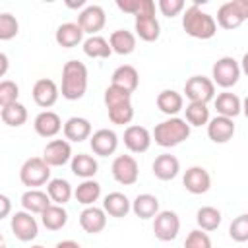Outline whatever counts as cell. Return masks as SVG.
<instances>
[{
  "mask_svg": "<svg viewBox=\"0 0 248 248\" xmlns=\"http://www.w3.org/2000/svg\"><path fill=\"white\" fill-rule=\"evenodd\" d=\"M83 33H85V31L79 27L78 21H66V23L58 25V29H56V33H54V39H56V43H58L60 46L72 48V46H76V45L81 43Z\"/></svg>",
  "mask_w": 248,
  "mask_h": 248,
  "instance_id": "d6986e66",
  "label": "cell"
},
{
  "mask_svg": "<svg viewBox=\"0 0 248 248\" xmlns=\"http://www.w3.org/2000/svg\"><path fill=\"white\" fill-rule=\"evenodd\" d=\"M151 169H153V174L159 180H172L178 174V170H180V163H178V159L174 155L163 153V155L155 157Z\"/></svg>",
  "mask_w": 248,
  "mask_h": 248,
  "instance_id": "44dd1931",
  "label": "cell"
},
{
  "mask_svg": "<svg viewBox=\"0 0 248 248\" xmlns=\"http://www.w3.org/2000/svg\"><path fill=\"white\" fill-rule=\"evenodd\" d=\"M240 70H242V72L248 76V52L242 56V62H240Z\"/></svg>",
  "mask_w": 248,
  "mask_h": 248,
  "instance_id": "816d5d0a",
  "label": "cell"
},
{
  "mask_svg": "<svg viewBox=\"0 0 248 248\" xmlns=\"http://www.w3.org/2000/svg\"><path fill=\"white\" fill-rule=\"evenodd\" d=\"M108 118L112 124H130V120L134 118V107L132 103H124V105H116L108 108Z\"/></svg>",
  "mask_w": 248,
  "mask_h": 248,
  "instance_id": "60d3db41",
  "label": "cell"
},
{
  "mask_svg": "<svg viewBox=\"0 0 248 248\" xmlns=\"http://www.w3.org/2000/svg\"><path fill=\"white\" fill-rule=\"evenodd\" d=\"M103 209H105L110 217H126L128 211L132 209V203H130V200H128L122 192H110V194L105 196Z\"/></svg>",
  "mask_w": 248,
  "mask_h": 248,
  "instance_id": "d4e9b609",
  "label": "cell"
},
{
  "mask_svg": "<svg viewBox=\"0 0 248 248\" xmlns=\"http://www.w3.org/2000/svg\"><path fill=\"white\" fill-rule=\"evenodd\" d=\"M157 107L161 112L169 114V116H174L176 112L182 110L184 107V99L178 91L174 89H163L159 95H157Z\"/></svg>",
  "mask_w": 248,
  "mask_h": 248,
  "instance_id": "484cf974",
  "label": "cell"
},
{
  "mask_svg": "<svg viewBox=\"0 0 248 248\" xmlns=\"http://www.w3.org/2000/svg\"><path fill=\"white\" fill-rule=\"evenodd\" d=\"M240 64L232 58V56H223L219 58L213 68H211V78H213V83L221 85V87H232L238 78H240Z\"/></svg>",
  "mask_w": 248,
  "mask_h": 248,
  "instance_id": "5b68a950",
  "label": "cell"
},
{
  "mask_svg": "<svg viewBox=\"0 0 248 248\" xmlns=\"http://www.w3.org/2000/svg\"><path fill=\"white\" fill-rule=\"evenodd\" d=\"M232 4H234V8L238 10V14L244 17V19H248V0H231Z\"/></svg>",
  "mask_w": 248,
  "mask_h": 248,
  "instance_id": "7dc6e473",
  "label": "cell"
},
{
  "mask_svg": "<svg viewBox=\"0 0 248 248\" xmlns=\"http://www.w3.org/2000/svg\"><path fill=\"white\" fill-rule=\"evenodd\" d=\"M87 91V68L79 60H68L62 68V97L78 101Z\"/></svg>",
  "mask_w": 248,
  "mask_h": 248,
  "instance_id": "6da1fadb",
  "label": "cell"
},
{
  "mask_svg": "<svg viewBox=\"0 0 248 248\" xmlns=\"http://www.w3.org/2000/svg\"><path fill=\"white\" fill-rule=\"evenodd\" d=\"M244 21V17L238 14V10L234 8L232 2H225L221 4V8L217 10V23L223 29H234Z\"/></svg>",
  "mask_w": 248,
  "mask_h": 248,
  "instance_id": "d6a6232c",
  "label": "cell"
},
{
  "mask_svg": "<svg viewBox=\"0 0 248 248\" xmlns=\"http://www.w3.org/2000/svg\"><path fill=\"white\" fill-rule=\"evenodd\" d=\"M79 225L85 232L97 234L107 227V211L101 207H95V205H87L79 213Z\"/></svg>",
  "mask_w": 248,
  "mask_h": 248,
  "instance_id": "2e32d148",
  "label": "cell"
},
{
  "mask_svg": "<svg viewBox=\"0 0 248 248\" xmlns=\"http://www.w3.org/2000/svg\"><path fill=\"white\" fill-rule=\"evenodd\" d=\"M196 221L202 231H215L221 225V211L211 205H203L196 213Z\"/></svg>",
  "mask_w": 248,
  "mask_h": 248,
  "instance_id": "8d00e7d4",
  "label": "cell"
},
{
  "mask_svg": "<svg viewBox=\"0 0 248 248\" xmlns=\"http://www.w3.org/2000/svg\"><path fill=\"white\" fill-rule=\"evenodd\" d=\"M41 221H43V225H45L48 231H58V229H62V227L66 225L68 213H66V209H64L62 205L52 203V205H48V207L41 213Z\"/></svg>",
  "mask_w": 248,
  "mask_h": 248,
  "instance_id": "1f68e13d",
  "label": "cell"
},
{
  "mask_svg": "<svg viewBox=\"0 0 248 248\" xmlns=\"http://www.w3.org/2000/svg\"><path fill=\"white\" fill-rule=\"evenodd\" d=\"M64 136L70 141H83L91 138V122L83 116H72L64 122Z\"/></svg>",
  "mask_w": 248,
  "mask_h": 248,
  "instance_id": "7402d4cb",
  "label": "cell"
},
{
  "mask_svg": "<svg viewBox=\"0 0 248 248\" xmlns=\"http://www.w3.org/2000/svg\"><path fill=\"white\" fill-rule=\"evenodd\" d=\"M159 10L167 17H174L184 10V0H159Z\"/></svg>",
  "mask_w": 248,
  "mask_h": 248,
  "instance_id": "f6af8a7d",
  "label": "cell"
},
{
  "mask_svg": "<svg viewBox=\"0 0 248 248\" xmlns=\"http://www.w3.org/2000/svg\"><path fill=\"white\" fill-rule=\"evenodd\" d=\"M184 93L190 103H205L215 97V83L205 76H192L184 83Z\"/></svg>",
  "mask_w": 248,
  "mask_h": 248,
  "instance_id": "8992f818",
  "label": "cell"
},
{
  "mask_svg": "<svg viewBox=\"0 0 248 248\" xmlns=\"http://www.w3.org/2000/svg\"><path fill=\"white\" fill-rule=\"evenodd\" d=\"M182 27L194 39H211L217 31V21L213 19V16L202 12L198 4H194L186 8L182 16Z\"/></svg>",
  "mask_w": 248,
  "mask_h": 248,
  "instance_id": "7a4b0ae2",
  "label": "cell"
},
{
  "mask_svg": "<svg viewBox=\"0 0 248 248\" xmlns=\"http://www.w3.org/2000/svg\"><path fill=\"white\" fill-rule=\"evenodd\" d=\"M134 29L138 33L140 39L151 43V41H157L159 35H161V25L157 21L155 16H149V17H136V23H134Z\"/></svg>",
  "mask_w": 248,
  "mask_h": 248,
  "instance_id": "f546056e",
  "label": "cell"
},
{
  "mask_svg": "<svg viewBox=\"0 0 248 248\" xmlns=\"http://www.w3.org/2000/svg\"><path fill=\"white\" fill-rule=\"evenodd\" d=\"M108 43H110L112 52H116V54H132L134 48H136V35L126 31V29H116V31L110 33Z\"/></svg>",
  "mask_w": 248,
  "mask_h": 248,
  "instance_id": "4316f807",
  "label": "cell"
},
{
  "mask_svg": "<svg viewBox=\"0 0 248 248\" xmlns=\"http://www.w3.org/2000/svg\"><path fill=\"white\" fill-rule=\"evenodd\" d=\"M0 116H2V122L4 124L17 128V126L25 124V120H27V108L21 103H12V105L2 107Z\"/></svg>",
  "mask_w": 248,
  "mask_h": 248,
  "instance_id": "d590c367",
  "label": "cell"
},
{
  "mask_svg": "<svg viewBox=\"0 0 248 248\" xmlns=\"http://www.w3.org/2000/svg\"><path fill=\"white\" fill-rule=\"evenodd\" d=\"M78 23H79V27H81L85 33L95 35V33L101 31V29L105 27V23H107L105 10H103L101 6H97V4H89V6H85V8L79 12Z\"/></svg>",
  "mask_w": 248,
  "mask_h": 248,
  "instance_id": "30bf717a",
  "label": "cell"
},
{
  "mask_svg": "<svg viewBox=\"0 0 248 248\" xmlns=\"http://www.w3.org/2000/svg\"><path fill=\"white\" fill-rule=\"evenodd\" d=\"M132 211L140 219H151L159 213V200L153 194H140L132 202Z\"/></svg>",
  "mask_w": 248,
  "mask_h": 248,
  "instance_id": "83f0119b",
  "label": "cell"
},
{
  "mask_svg": "<svg viewBox=\"0 0 248 248\" xmlns=\"http://www.w3.org/2000/svg\"><path fill=\"white\" fill-rule=\"evenodd\" d=\"M83 52L89 56V58H108L112 48H110V43L101 37V35H91L83 41Z\"/></svg>",
  "mask_w": 248,
  "mask_h": 248,
  "instance_id": "4dcf8cb0",
  "label": "cell"
},
{
  "mask_svg": "<svg viewBox=\"0 0 248 248\" xmlns=\"http://www.w3.org/2000/svg\"><path fill=\"white\" fill-rule=\"evenodd\" d=\"M89 145H91V149H93L95 155L107 157V155H112L116 151V147H118V136L114 134V130L101 128V130H97V132L91 134Z\"/></svg>",
  "mask_w": 248,
  "mask_h": 248,
  "instance_id": "8fae6325",
  "label": "cell"
},
{
  "mask_svg": "<svg viewBox=\"0 0 248 248\" xmlns=\"http://www.w3.org/2000/svg\"><path fill=\"white\" fill-rule=\"evenodd\" d=\"M0 203H2V211H0V217H6L10 213V198L6 194L0 196Z\"/></svg>",
  "mask_w": 248,
  "mask_h": 248,
  "instance_id": "c3c4849f",
  "label": "cell"
},
{
  "mask_svg": "<svg viewBox=\"0 0 248 248\" xmlns=\"http://www.w3.org/2000/svg\"><path fill=\"white\" fill-rule=\"evenodd\" d=\"M112 176L116 182L124 184V186H130L138 180L140 176V169H138V161L132 157V155H118L114 161H112Z\"/></svg>",
  "mask_w": 248,
  "mask_h": 248,
  "instance_id": "ba28073f",
  "label": "cell"
},
{
  "mask_svg": "<svg viewBox=\"0 0 248 248\" xmlns=\"http://www.w3.org/2000/svg\"><path fill=\"white\" fill-rule=\"evenodd\" d=\"M180 231V219L174 211H159L155 215V221H153V232L159 240L163 242H169V240H174L176 234Z\"/></svg>",
  "mask_w": 248,
  "mask_h": 248,
  "instance_id": "52a82bcc",
  "label": "cell"
},
{
  "mask_svg": "<svg viewBox=\"0 0 248 248\" xmlns=\"http://www.w3.org/2000/svg\"><path fill=\"white\" fill-rule=\"evenodd\" d=\"M72 157V147L66 140H52L45 145L43 149V159L50 165V167H62L70 161Z\"/></svg>",
  "mask_w": 248,
  "mask_h": 248,
  "instance_id": "5bb4252c",
  "label": "cell"
},
{
  "mask_svg": "<svg viewBox=\"0 0 248 248\" xmlns=\"http://www.w3.org/2000/svg\"><path fill=\"white\" fill-rule=\"evenodd\" d=\"M124 145L132 151V153H143L149 149L151 145V134L147 128L132 124L124 130Z\"/></svg>",
  "mask_w": 248,
  "mask_h": 248,
  "instance_id": "4fadbf2b",
  "label": "cell"
},
{
  "mask_svg": "<svg viewBox=\"0 0 248 248\" xmlns=\"http://www.w3.org/2000/svg\"><path fill=\"white\" fill-rule=\"evenodd\" d=\"M138 83H140V74L134 66L130 64H122L118 66L112 76H110V85H116V87H122L130 93H134L138 89Z\"/></svg>",
  "mask_w": 248,
  "mask_h": 248,
  "instance_id": "ffe728a7",
  "label": "cell"
},
{
  "mask_svg": "<svg viewBox=\"0 0 248 248\" xmlns=\"http://www.w3.org/2000/svg\"><path fill=\"white\" fill-rule=\"evenodd\" d=\"M97 169H99L97 161L87 153H78L72 157V172L83 180H89L91 176H95Z\"/></svg>",
  "mask_w": 248,
  "mask_h": 248,
  "instance_id": "f1b7e54d",
  "label": "cell"
},
{
  "mask_svg": "<svg viewBox=\"0 0 248 248\" xmlns=\"http://www.w3.org/2000/svg\"><path fill=\"white\" fill-rule=\"evenodd\" d=\"M207 136L211 141L215 143H227L232 136H234V124H232V118H227V116H215L207 122Z\"/></svg>",
  "mask_w": 248,
  "mask_h": 248,
  "instance_id": "e0dca14e",
  "label": "cell"
},
{
  "mask_svg": "<svg viewBox=\"0 0 248 248\" xmlns=\"http://www.w3.org/2000/svg\"><path fill=\"white\" fill-rule=\"evenodd\" d=\"M184 112H186V122L190 126H203L209 122V108L205 103H188Z\"/></svg>",
  "mask_w": 248,
  "mask_h": 248,
  "instance_id": "74e56055",
  "label": "cell"
},
{
  "mask_svg": "<svg viewBox=\"0 0 248 248\" xmlns=\"http://www.w3.org/2000/svg\"><path fill=\"white\" fill-rule=\"evenodd\" d=\"M31 248H45V246H39V244H35V246H31Z\"/></svg>",
  "mask_w": 248,
  "mask_h": 248,
  "instance_id": "11a10c76",
  "label": "cell"
},
{
  "mask_svg": "<svg viewBox=\"0 0 248 248\" xmlns=\"http://www.w3.org/2000/svg\"><path fill=\"white\" fill-rule=\"evenodd\" d=\"M46 194L50 196V200L58 205H64L66 202H70L72 198V186L68 180L64 178H52L48 184H46Z\"/></svg>",
  "mask_w": 248,
  "mask_h": 248,
  "instance_id": "836d02e7",
  "label": "cell"
},
{
  "mask_svg": "<svg viewBox=\"0 0 248 248\" xmlns=\"http://www.w3.org/2000/svg\"><path fill=\"white\" fill-rule=\"evenodd\" d=\"M215 108L219 112V116H227V118H234L242 112V103L234 93L223 91L215 97Z\"/></svg>",
  "mask_w": 248,
  "mask_h": 248,
  "instance_id": "cb8c5ba5",
  "label": "cell"
},
{
  "mask_svg": "<svg viewBox=\"0 0 248 248\" xmlns=\"http://www.w3.org/2000/svg\"><path fill=\"white\" fill-rule=\"evenodd\" d=\"M17 95H19V87L16 81L12 79H4L0 83V107L17 103Z\"/></svg>",
  "mask_w": 248,
  "mask_h": 248,
  "instance_id": "7bdbcfd3",
  "label": "cell"
},
{
  "mask_svg": "<svg viewBox=\"0 0 248 248\" xmlns=\"http://www.w3.org/2000/svg\"><path fill=\"white\" fill-rule=\"evenodd\" d=\"M50 202H52L50 196L43 190H37V188H31L21 196V205L29 213H43L48 205H52Z\"/></svg>",
  "mask_w": 248,
  "mask_h": 248,
  "instance_id": "603a6c76",
  "label": "cell"
},
{
  "mask_svg": "<svg viewBox=\"0 0 248 248\" xmlns=\"http://www.w3.org/2000/svg\"><path fill=\"white\" fill-rule=\"evenodd\" d=\"M10 227H12V232L16 234V238H19L23 242L33 240L37 236V232H39L37 221H35L33 213H29V211H16L12 215Z\"/></svg>",
  "mask_w": 248,
  "mask_h": 248,
  "instance_id": "9c48e42d",
  "label": "cell"
},
{
  "mask_svg": "<svg viewBox=\"0 0 248 248\" xmlns=\"http://www.w3.org/2000/svg\"><path fill=\"white\" fill-rule=\"evenodd\" d=\"M58 95H60V91H58L56 83L48 78H41L33 85V101L43 108L52 107L58 101Z\"/></svg>",
  "mask_w": 248,
  "mask_h": 248,
  "instance_id": "9a60e30c",
  "label": "cell"
},
{
  "mask_svg": "<svg viewBox=\"0 0 248 248\" xmlns=\"http://www.w3.org/2000/svg\"><path fill=\"white\" fill-rule=\"evenodd\" d=\"M19 180L31 188L43 186V184L50 182V165L43 157H31L21 165Z\"/></svg>",
  "mask_w": 248,
  "mask_h": 248,
  "instance_id": "277c9868",
  "label": "cell"
},
{
  "mask_svg": "<svg viewBox=\"0 0 248 248\" xmlns=\"http://www.w3.org/2000/svg\"><path fill=\"white\" fill-rule=\"evenodd\" d=\"M116 6H118L122 12L136 16V12H138V8H140V0H116Z\"/></svg>",
  "mask_w": 248,
  "mask_h": 248,
  "instance_id": "bcb514c9",
  "label": "cell"
},
{
  "mask_svg": "<svg viewBox=\"0 0 248 248\" xmlns=\"http://www.w3.org/2000/svg\"><path fill=\"white\" fill-rule=\"evenodd\" d=\"M184 248H211V238L202 229H196L186 236Z\"/></svg>",
  "mask_w": 248,
  "mask_h": 248,
  "instance_id": "ee69618b",
  "label": "cell"
},
{
  "mask_svg": "<svg viewBox=\"0 0 248 248\" xmlns=\"http://www.w3.org/2000/svg\"><path fill=\"white\" fill-rule=\"evenodd\" d=\"M0 62H2L0 76H4V74H6V68H8V56H6V52H2V54H0Z\"/></svg>",
  "mask_w": 248,
  "mask_h": 248,
  "instance_id": "f907efd6",
  "label": "cell"
},
{
  "mask_svg": "<svg viewBox=\"0 0 248 248\" xmlns=\"http://www.w3.org/2000/svg\"><path fill=\"white\" fill-rule=\"evenodd\" d=\"M182 184L190 194H205L209 190V186H211V176L203 167L194 165V167L186 169Z\"/></svg>",
  "mask_w": 248,
  "mask_h": 248,
  "instance_id": "7c38bea8",
  "label": "cell"
},
{
  "mask_svg": "<svg viewBox=\"0 0 248 248\" xmlns=\"http://www.w3.org/2000/svg\"><path fill=\"white\" fill-rule=\"evenodd\" d=\"M105 105L107 108L110 107H116V105H124V103H132V93L122 89V87H116V85H108L105 89Z\"/></svg>",
  "mask_w": 248,
  "mask_h": 248,
  "instance_id": "f35d334b",
  "label": "cell"
},
{
  "mask_svg": "<svg viewBox=\"0 0 248 248\" xmlns=\"http://www.w3.org/2000/svg\"><path fill=\"white\" fill-rule=\"evenodd\" d=\"M83 4H85L83 0H78V2H68V6H70V8H79V6H83Z\"/></svg>",
  "mask_w": 248,
  "mask_h": 248,
  "instance_id": "db71d44e",
  "label": "cell"
},
{
  "mask_svg": "<svg viewBox=\"0 0 248 248\" xmlns=\"http://www.w3.org/2000/svg\"><path fill=\"white\" fill-rule=\"evenodd\" d=\"M74 196H76V200H78L79 203H83V205H93V202H97L99 196H101V184L95 182V180H91V178H89V180H83V182L76 188Z\"/></svg>",
  "mask_w": 248,
  "mask_h": 248,
  "instance_id": "e575fe53",
  "label": "cell"
},
{
  "mask_svg": "<svg viewBox=\"0 0 248 248\" xmlns=\"http://www.w3.org/2000/svg\"><path fill=\"white\" fill-rule=\"evenodd\" d=\"M17 29H19V23L12 14H8V12L0 14V39L2 41H8V39L16 37Z\"/></svg>",
  "mask_w": 248,
  "mask_h": 248,
  "instance_id": "b9f144b4",
  "label": "cell"
},
{
  "mask_svg": "<svg viewBox=\"0 0 248 248\" xmlns=\"http://www.w3.org/2000/svg\"><path fill=\"white\" fill-rule=\"evenodd\" d=\"M56 248H81V246L76 240H62V242L56 244Z\"/></svg>",
  "mask_w": 248,
  "mask_h": 248,
  "instance_id": "681fc988",
  "label": "cell"
},
{
  "mask_svg": "<svg viewBox=\"0 0 248 248\" xmlns=\"http://www.w3.org/2000/svg\"><path fill=\"white\" fill-rule=\"evenodd\" d=\"M33 126H35V132L43 138H52L56 136L60 130H62V120L56 112L52 110H43L35 116L33 120Z\"/></svg>",
  "mask_w": 248,
  "mask_h": 248,
  "instance_id": "ac0fdd59",
  "label": "cell"
},
{
  "mask_svg": "<svg viewBox=\"0 0 248 248\" xmlns=\"http://www.w3.org/2000/svg\"><path fill=\"white\" fill-rule=\"evenodd\" d=\"M188 136H190V124L176 116L159 122L153 130L155 143L161 147H174L184 140H188Z\"/></svg>",
  "mask_w": 248,
  "mask_h": 248,
  "instance_id": "3957f363",
  "label": "cell"
},
{
  "mask_svg": "<svg viewBox=\"0 0 248 248\" xmlns=\"http://www.w3.org/2000/svg\"><path fill=\"white\" fill-rule=\"evenodd\" d=\"M229 236L234 242H246L248 240V213H242L232 219L229 225Z\"/></svg>",
  "mask_w": 248,
  "mask_h": 248,
  "instance_id": "ab89813d",
  "label": "cell"
},
{
  "mask_svg": "<svg viewBox=\"0 0 248 248\" xmlns=\"http://www.w3.org/2000/svg\"><path fill=\"white\" fill-rule=\"evenodd\" d=\"M242 112H244V116L248 118V97L242 101Z\"/></svg>",
  "mask_w": 248,
  "mask_h": 248,
  "instance_id": "f5cc1de1",
  "label": "cell"
}]
</instances>
